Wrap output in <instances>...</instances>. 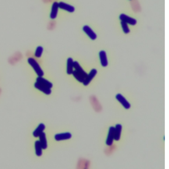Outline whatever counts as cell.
Returning <instances> with one entry per match:
<instances>
[{
  "label": "cell",
  "mask_w": 169,
  "mask_h": 169,
  "mask_svg": "<svg viewBox=\"0 0 169 169\" xmlns=\"http://www.w3.org/2000/svg\"><path fill=\"white\" fill-rule=\"evenodd\" d=\"M43 51V49L41 47H38L35 52V56L37 58L40 57L41 56Z\"/></svg>",
  "instance_id": "obj_10"
},
{
  "label": "cell",
  "mask_w": 169,
  "mask_h": 169,
  "mask_svg": "<svg viewBox=\"0 0 169 169\" xmlns=\"http://www.w3.org/2000/svg\"><path fill=\"white\" fill-rule=\"evenodd\" d=\"M28 62L39 77H42L44 73L40 65L33 58H30L28 59Z\"/></svg>",
  "instance_id": "obj_3"
},
{
  "label": "cell",
  "mask_w": 169,
  "mask_h": 169,
  "mask_svg": "<svg viewBox=\"0 0 169 169\" xmlns=\"http://www.w3.org/2000/svg\"><path fill=\"white\" fill-rule=\"evenodd\" d=\"M83 31L85 33L88 35L92 40H95L96 38V35L95 33L87 25H85L83 27Z\"/></svg>",
  "instance_id": "obj_5"
},
{
  "label": "cell",
  "mask_w": 169,
  "mask_h": 169,
  "mask_svg": "<svg viewBox=\"0 0 169 169\" xmlns=\"http://www.w3.org/2000/svg\"><path fill=\"white\" fill-rule=\"evenodd\" d=\"M97 70L95 69H92L89 73L88 74V76L83 82V84L85 86L88 85L91 82V81L95 77L97 73Z\"/></svg>",
  "instance_id": "obj_7"
},
{
  "label": "cell",
  "mask_w": 169,
  "mask_h": 169,
  "mask_svg": "<svg viewBox=\"0 0 169 169\" xmlns=\"http://www.w3.org/2000/svg\"><path fill=\"white\" fill-rule=\"evenodd\" d=\"M58 3L60 8L70 13H73L75 11V7L72 5L63 2H60Z\"/></svg>",
  "instance_id": "obj_4"
},
{
  "label": "cell",
  "mask_w": 169,
  "mask_h": 169,
  "mask_svg": "<svg viewBox=\"0 0 169 169\" xmlns=\"http://www.w3.org/2000/svg\"><path fill=\"white\" fill-rule=\"evenodd\" d=\"M72 74L75 79L80 82L83 83L88 74L77 61H74Z\"/></svg>",
  "instance_id": "obj_2"
},
{
  "label": "cell",
  "mask_w": 169,
  "mask_h": 169,
  "mask_svg": "<svg viewBox=\"0 0 169 169\" xmlns=\"http://www.w3.org/2000/svg\"><path fill=\"white\" fill-rule=\"evenodd\" d=\"M73 62L72 58L68 59L67 64V73L69 75L72 74L73 69Z\"/></svg>",
  "instance_id": "obj_9"
},
{
  "label": "cell",
  "mask_w": 169,
  "mask_h": 169,
  "mask_svg": "<svg viewBox=\"0 0 169 169\" xmlns=\"http://www.w3.org/2000/svg\"><path fill=\"white\" fill-rule=\"evenodd\" d=\"M99 55L102 66L104 67L107 66L108 65V61L106 52L104 51H101Z\"/></svg>",
  "instance_id": "obj_8"
},
{
  "label": "cell",
  "mask_w": 169,
  "mask_h": 169,
  "mask_svg": "<svg viewBox=\"0 0 169 169\" xmlns=\"http://www.w3.org/2000/svg\"><path fill=\"white\" fill-rule=\"evenodd\" d=\"M59 8L58 2H55L53 3L50 13V17L51 19H54L56 18Z\"/></svg>",
  "instance_id": "obj_6"
},
{
  "label": "cell",
  "mask_w": 169,
  "mask_h": 169,
  "mask_svg": "<svg viewBox=\"0 0 169 169\" xmlns=\"http://www.w3.org/2000/svg\"><path fill=\"white\" fill-rule=\"evenodd\" d=\"M35 88L40 91L47 95H49L51 93V88L53 85L50 82L46 79L39 77L36 79L35 84Z\"/></svg>",
  "instance_id": "obj_1"
}]
</instances>
